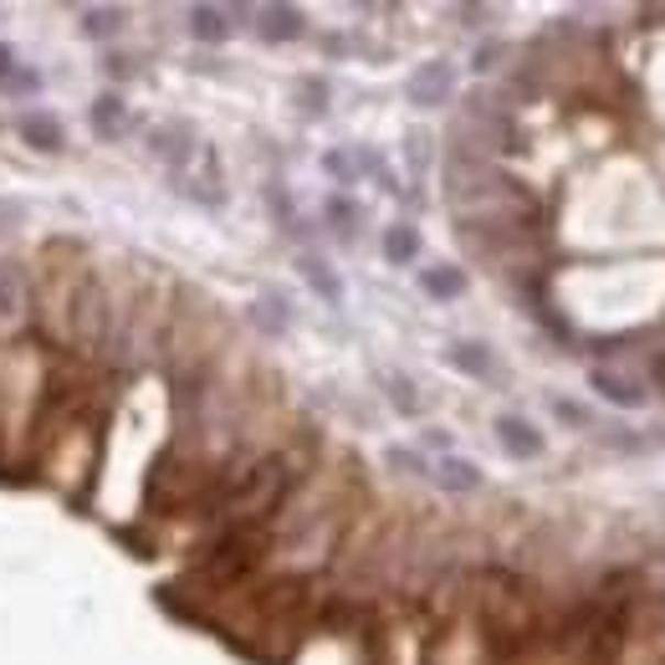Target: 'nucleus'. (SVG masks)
Segmentation results:
<instances>
[{"label":"nucleus","instance_id":"3","mask_svg":"<svg viewBox=\"0 0 665 665\" xmlns=\"http://www.w3.org/2000/svg\"><path fill=\"white\" fill-rule=\"evenodd\" d=\"M262 36L266 42H297V36H302V11H297V5H266Z\"/></svg>","mask_w":665,"mask_h":665},{"label":"nucleus","instance_id":"17","mask_svg":"<svg viewBox=\"0 0 665 665\" xmlns=\"http://www.w3.org/2000/svg\"><path fill=\"white\" fill-rule=\"evenodd\" d=\"M0 88H5V92H36V88H42V77H36V73H11Z\"/></svg>","mask_w":665,"mask_h":665},{"label":"nucleus","instance_id":"18","mask_svg":"<svg viewBox=\"0 0 665 665\" xmlns=\"http://www.w3.org/2000/svg\"><path fill=\"white\" fill-rule=\"evenodd\" d=\"M558 420H568V425H589V410H578V404L558 399Z\"/></svg>","mask_w":665,"mask_h":665},{"label":"nucleus","instance_id":"12","mask_svg":"<svg viewBox=\"0 0 665 665\" xmlns=\"http://www.w3.org/2000/svg\"><path fill=\"white\" fill-rule=\"evenodd\" d=\"M302 271H308V281H312V287H318V292L328 297V302H339V297H343L339 277H333V271H328L323 262H312V256H308V262H302Z\"/></svg>","mask_w":665,"mask_h":665},{"label":"nucleus","instance_id":"7","mask_svg":"<svg viewBox=\"0 0 665 665\" xmlns=\"http://www.w3.org/2000/svg\"><path fill=\"white\" fill-rule=\"evenodd\" d=\"M190 31L200 42H225V36H231V21H225V11H215V5H195Z\"/></svg>","mask_w":665,"mask_h":665},{"label":"nucleus","instance_id":"11","mask_svg":"<svg viewBox=\"0 0 665 665\" xmlns=\"http://www.w3.org/2000/svg\"><path fill=\"white\" fill-rule=\"evenodd\" d=\"M414 252H420V236H414L410 225H395V231H389L385 236V256L395 266H404V262H414Z\"/></svg>","mask_w":665,"mask_h":665},{"label":"nucleus","instance_id":"22","mask_svg":"<svg viewBox=\"0 0 665 665\" xmlns=\"http://www.w3.org/2000/svg\"><path fill=\"white\" fill-rule=\"evenodd\" d=\"M497 57H502V46H481V52H476V73H487Z\"/></svg>","mask_w":665,"mask_h":665},{"label":"nucleus","instance_id":"14","mask_svg":"<svg viewBox=\"0 0 665 665\" xmlns=\"http://www.w3.org/2000/svg\"><path fill=\"white\" fill-rule=\"evenodd\" d=\"M389 389H395V404L404 414H420V399H414V389H410V379H389Z\"/></svg>","mask_w":665,"mask_h":665},{"label":"nucleus","instance_id":"21","mask_svg":"<svg viewBox=\"0 0 665 665\" xmlns=\"http://www.w3.org/2000/svg\"><path fill=\"white\" fill-rule=\"evenodd\" d=\"M328 215H333L339 225H354V206H343V200H333V206H328Z\"/></svg>","mask_w":665,"mask_h":665},{"label":"nucleus","instance_id":"20","mask_svg":"<svg viewBox=\"0 0 665 665\" xmlns=\"http://www.w3.org/2000/svg\"><path fill=\"white\" fill-rule=\"evenodd\" d=\"M328 169H333L339 179H354V175H358V169H354L348 159H343V154H328Z\"/></svg>","mask_w":665,"mask_h":665},{"label":"nucleus","instance_id":"9","mask_svg":"<svg viewBox=\"0 0 665 665\" xmlns=\"http://www.w3.org/2000/svg\"><path fill=\"white\" fill-rule=\"evenodd\" d=\"M451 364H456L461 374H476V379H487L491 374V358L481 343H451Z\"/></svg>","mask_w":665,"mask_h":665},{"label":"nucleus","instance_id":"23","mask_svg":"<svg viewBox=\"0 0 665 665\" xmlns=\"http://www.w3.org/2000/svg\"><path fill=\"white\" fill-rule=\"evenodd\" d=\"M5 67H11V46H0V82H5Z\"/></svg>","mask_w":665,"mask_h":665},{"label":"nucleus","instance_id":"16","mask_svg":"<svg viewBox=\"0 0 665 665\" xmlns=\"http://www.w3.org/2000/svg\"><path fill=\"white\" fill-rule=\"evenodd\" d=\"M82 21H88V31H92V36H103V31H113V26H119V11H88V15H82Z\"/></svg>","mask_w":665,"mask_h":665},{"label":"nucleus","instance_id":"4","mask_svg":"<svg viewBox=\"0 0 665 665\" xmlns=\"http://www.w3.org/2000/svg\"><path fill=\"white\" fill-rule=\"evenodd\" d=\"M589 385L599 389V395L605 399H614V404H624V410H630V404H640V385L635 379H624V374H614V369H589Z\"/></svg>","mask_w":665,"mask_h":665},{"label":"nucleus","instance_id":"1","mask_svg":"<svg viewBox=\"0 0 665 665\" xmlns=\"http://www.w3.org/2000/svg\"><path fill=\"white\" fill-rule=\"evenodd\" d=\"M451 88H456V67H451V62H425V67L404 82L414 108H441L445 98H451Z\"/></svg>","mask_w":665,"mask_h":665},{"label":"nucleus","instance_id":"8","mask_svg":"<svg viewBox=\"0 0 665 665\" xmlns=\"http://www.w3.org/2000/svg\"><path fill=\"white\" fill-rule=\"evenodd\" d=\"M420 287L430 297H461L466 292V271H456V266H430L425 277H420Z\"/></svg>","mask_w":665,"mask_h":665},{"label":"nucleus","instance_id":"6","mask_svg":"<svg viewBox=\"0 0 665 665\" xmlns=\"http://www.w3.org/2000/svg\"><path fill=\"white\" fill-rule=\"evenodd\" d=\"M21 138H26L31 148H62V123L46 119V113H26V119H21Z\"/></svg>","mask_w":665,"mask_h":665},{"label":"nucleus","instance_id":"5","mask_svg":"<svg viewBox=\"0 0 665 665\" xmlns=\"http://www.w3.org/2000/svg\"><path fill=\"white\" fill-rule=\"evenodd\" d=\"M435 481H441L445 491H472L476 481H481V472H476L472 461H461V456H445L441 466H435Z\"/></svg>","mask_w":665,"mask_h":665},{"label":"nucleus","instance_id":"19","mask_svg":"<svg viewBox=\"0 0 665 665\" xmlns=\"http://www.w3.org/2000/svg\"><path fill=\"white\" fill-rule=\"evenodd\" d=\"M410 164L425 169V133H410Z\"/></svg>","mask_w":665,"mask_h":665},{"label":"nucleus","instance_id":"10","mask_svg":"<svg viewBox=\"0 0 665 665\" xmlns=\"http://www.w3.org/2000/svg\"><path fill=\"white\" fill-rule=\"evenodd\" d=\"M123 123H129V119H123V103H119V98H98V103H92V129L103 133V138H119Z\"/></svg>","mask_w":665,"mask_h":665},{"label":"nucleus","instance_id":"2","mask_svg":"<svg viewBox=\"0 0 665 665\" xmlns=\"http://www.w3.org/2000/svg\"><path fill=\"white\" fill-rule=\"evenodd\" d=\"M497 435H502L507 456H518V461L543 456V435H537L528 420H518V414H502V420H497Z\"/></svg>","mask_w":665,"mask_h":665},{"label":"nucleus","instance_id":"15","mask_svg":"<svg viewBox=\"0 0 665 665\" xmlns=\"http://www.w3.org/2000/svg\"><path fill=\"white\" fill-rule=\"evenodd\" d=\"M389 466H395V472H414V476H425V461L414 456V451H399V445L389 451Z\"/></svg>","mask_w":665,"mask_h":665},{"label":"nucleus","instance_id":"13","mask_svg":"<svg viewBox=\"0 0 665 665\" xmlns=\"http://www.w3.org/2000/svg\"><path fill=\"white\" fill-rule=\"evenodd\" d=\"M15 302H21V287H15V271L0 262V318H11Z\"/></svg>","mask_w":665,"mask_h":665}]
</instances>
